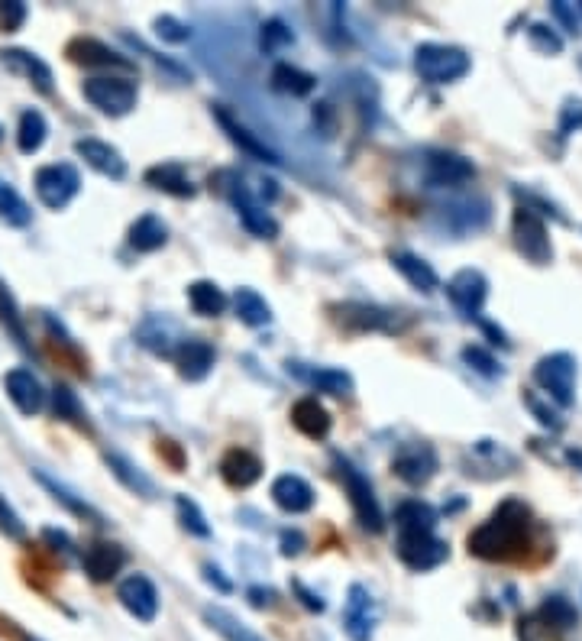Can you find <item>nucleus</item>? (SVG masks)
<instances>
[{
	"label": "nucleus",
	"mask_w": 582,
	"mask_h": 641,
	"mask_svg": "<svg viewBox=\"0 0 582 641\" xmlns=\"http://www.w3.org/2000/svg\"><path fill=\"white\" fill-rule=\"evenodd\" d=\"M30 204L20 198L17 188H10L7 182H0V221L10 224V227H26L30 224Z\"/></svg>",
	"instance_id": "35"
},
{
	"label": "nucleus",
	"mask_w": 582,
	"mask_h": 641,
	"mask_svg": "<svg viewBox=\"0 0 582 641\" xmlns=\"http://www.w3.org/2000/svg\"><path fill=\"white\" fill-rule=\"evenodd\" d=\"M291 421H295V428L301 434H308V438H327L330 431V412L317 402V399H298L295 408H291Z\"/></svg>",
	"instance_id": "27"
},
{
	"label": "nucleus",
	"mask_w": 582,
	"mask_h": 641,
	"mask_svg": "<svg viewBox=\"0 0 582 641\" xmlns=\"http://www.w3.org/2000/svg\"><path fill=\"white\" fill-rule=\"evenodd\" d=\"M117 599L123 603V609L140 622H152L159 616V593H156V586H152V580L143 574H133L123 580L117 586Z\"/></svg>",
	"instance_id": "14"
},
{
	"label": "nucleus",
	"mask_w": 582,
	"mask_h": 641,
	"mask_svg": "<svg viewBox=\"0 0 582 641\" xmlns=\"http://www.w3.org/2000/svg\"><path fill=\"white\" fill-rule=\"evenodd\" d=\"M534 383L547 392V399H553L560 408H570L576 399V360L570 353H550L540 357L534 366Z\"/></svg>",
	"instance_id": "3"
},
{
	"label": "nucleus",
	"mask_w": 582,
	"mask_h": 641,
	"mask_svg": "<svg viewBox=\"0 0 582 641\" xmlns=\"http://www.w3.org/2000/svg\"><path fill=\"white\" fill-rule=\"evenodd\" d=\"M81 564H85V574L94 580V583H107L114 580L123 564H127V551L120 548V544H110V541H94L88 544L85 557H81Z\"/></svg>",
	"instance_id": "16"
},
{
	"label": "nucleus",
	"mask_w": 582,
	"mask_h": 641,
	"mask_svg": "<svg viewBox=\"0 0 582 641\" xmlns=\"http://www.w3.org/2000/svg\"><path fill=\"white\" fill-rule=\"evenodd\" d=\"M463 360L473 366L476 373H482V376H498L502 370H498V363L492 360V353H485L482 347H466L463 350Z\"/></svg>",
	"instance_id": "45"
},
{
	"label": "nucleus",
	"mask_w": 582,
	"mask_h": 641,
	"mask_svg": "<svg viewBox=\"0 0 582 641\" xmlns=\"http://www.w3.org/2000/svg\"><path fill=\"white\" fill-rule=\"evenodd\" d=\"M537 619L544 622L547 629H553V632H566V629H573L579 616H576V606L570 603V599L547 596L544 606H540V612H537Z\"/></svg>",
	"instance_id": "34"
},
{
	"label": "nucleus",
	"mask_w": 582,
	"mask_h": 641,
	"mask_svg": "<svg viewBox=\"0 0 582 641\" xmlns=\"http://www.w3.org/2000/svg\"><path fill=\"white\" fill-rule=\"evenodd\" d=\"M528 531H531V509L521 499H505L492 512L489 522H482L469 535V554L479 561H515L528 551Z\"/></svg>",
	"instance_id": "1"
},
{
	"label": "nucleus",
	"mask_w": 582,
	"mask_h": 641,
	"mask_svg": "<svg viewBox=\"0 0 582 641\" xmlns=\"http://www.w3.org/2000/svg\"><path fill=\"white\" fill-rule=\"evenodd\" d=\"M550 13L563 23L566 33H573V36L579 33V17H576V10H573L570 4H566V0H557V4H550Z\"/></svg>",
	"instance_id": "51"
},
{
	"label": "nucleus",
	"mask_w": 582,
	"mask_h": 641,
	"mask_svg": "<svg viewBox=\"0 0 582 641\" xmlns=\"http://www.w3.org/2000/svg\"><path fill=\"white\" fill-rule=\"evenodd\" d=\"M81 94L91 107L107 117H123L136 107V85L130 78H88L81 85Z\"/></svg>",
	"instance_id": "5"
},
{
	"label": "nucleus",
	"mask_w": 582,
	"mask_h": 641,
	"mask_svg": "<svg viewBox=\"0 0 582 641\" xmlns=\"http://www.w3.org/2000/svg\"><path fill=\"white\" fill-rule=\"evenodd\" d=\"M0 136H4V127H0Z\"/></svg>",
	"instance_id": "58"
},
{
	"label": "nucleus",
	"mask_w": 582,
	"mask_h": 641,
	"mask_svg": "<svg viewBox=\"0 0 582 641\" xmlns=\"http://www.w3.org/2000/svg\"><path fill=\"white\" fill-rule=\"evenodd\" d=\"M36 195L39 201L46 204V208L52 211H62L68 201H72L78 195V188H81V175L75 166H68V162H55V166H43L36 172Z\"/></svg>",
	"instance_id": "8"
},
{
	"label": "nucleus",
	"mask_w": 582,
	"mask_h": 641,
	"mask_svg": "<svg viewBox=\"0 0 582 641\" xmlns=\"http://www.w3.org/2000/svg\"><path fill=\"white\" fill-rule=\"evenodd\" d=\"M175 363H178L182 379H188V383H201V379L214 370V347L207 344V340H185L175 353Z\"/></svg>",
	"instance_id": "20"
},
{
	"label": "nucleus",
	"mask_w": 582,
	"mask_h": 641,
	"mask_svg": "<svg viewBox=\"0 0 582 641\" xmlns=\"http://www.w3.org/2000/svg\"><path fill=\"white\" fill-rule=\"evenodd\" d=\"M424 179L434 188H456L476 179V166L456 153H431L424 162Z\"/></svg>",
	"instance_id": "12"
},
{
	"label": "nucleus",
	"mask_w": 582,
	"mask_h": 641,
	"mask_svg": "<svg viewBox=\"0 0 582 641\" xmlns=\"http://www.w3.org/2000/svg\"><path fill=\"white\" fill-rule=\"evenodd\" d=\"M291 43H295V36H291V30H288V26H285L282 20L262 23V49H266V52L288 49Z\"/></svg>",
	"instance_id": "41"
},
{
	"label": "nucleus",
	"mask_w": 582,
	"mask_h": 641,
	"mask_svg": "<svg viewBox=\"0 0 582 641\" xmlns=\"http://www.w3.org/2000/svg\"><path fill=\"white\" fill-rule=\"evenodd\" d=\"M392 266L401 272V279H405L411 289H418V292H434L440 279H437V272L431 269V263H424L421 256H414L408 250H395L392 253Z\"/></svg>",
	"instance_id": "23"
},
{
	"label": "nucleus",
	"mask_w": 582,
	"mask_h": 641,
	"mask_svg": "<svg viewBox=\"0 0 582 641\" xmlns=\"http://www.w3.org/2000/svg\"><path fill=\"white\" fill-rule=\"evenodd\" d=\"M560 130H563V133L582 130V101L570 98V101L563 104V111H560Z\"/></svg>",
	"instance_id": "49"
},
{
	"label": "nucleus",
	"mask_w": 582,
	"mask_h": 641,
	"mask_svg": "<svg viewBox=\"0 0 582 641\" xmlns=\"http://www.w3.org/2000/svg\"><path fill=\"white\" fill-rule=\"evenodd\" d=\"M317 120L324 124V136L334 133V111H330V104H314V124Z\"/></svg>",
	"instance_id": "54"
},
{
	"label": "nucleus",
	"mask_w": 582,
	"mask_h": 641,
	"mask_svg": "<svg viewBox=\"0 0 582 641\" xmlns=\"http://www.w3.org/2000/svg\"><path fill=\"white\" fill-rule=\"evenodd\" d=\"M0 62H4L10 72L30 78L39 91H52V68L43 59H39V56H33V52H26V49H4V52H0Z\"/></svg>",
	"instance_id": "21"
},
{
	"label": "nucleus",
	"mask_w": 582,
	"mask_h": 641,
	"mask_svg": "<svg viewBox=\"0 0 582 641\" xmlns=\"http://www.w3.org/2000/svg\"><path fill=\"white\" fill-rule=\"evenodd\" d=\"M156 33L165 39V43H185V39L191 36L188 26L182 20H175V17H159L156 20Z\"/></svg>",
	"instance_id": "47"
},
{
	"label": "nucleus",
	"mask_w": 582,
	"mask_h": 641,
	"mask_svg": "<svg viewBox=\"0 0 582 641\" xmlns=\"http://www.w3.org/2000/svg\"><path fill=\"white\" fill-rule=\"evenodd\" d=\"M379 622L376 599L366 590L363 583H353L346 590V606H343V632L350 641H372Z\"/></svg>",
	"instance_id": "9"
},
{
	"label": "nucleus",
	"mask_w": 582,
	"mask_h": 641,
	"mask_svg": "<svg viewBox=\"0 0 582 641\" xmlns=\"http://www.w3.org/2000/svg\"><path fill=\"white\" fill-rule=\"evenodd\" d=\"M272 499H275V506H279L282 512L301 515V512H308L314 506V489H311L308 480H301V476L285 473V476H279V480L272 483Z\"/></svg>",
	"instance_id": "18"
},
{
	"label": "nucleus",
	"mask_w": 582,
	"mask_h": 641,
	"mask_svg": "<svg viewBox=\"0 0 582 641\" xmlns=\"http://www.w3.org/2000/svg\"><path fill=\"white\" fill-rule=\"evenodd\" d=\"M204 574H207V583H217L224 593L230 590V583H227V580H220V570H214V567H204Z\"/></svg>",
	"instance_id": "57"
},
{
	"label": "nucleus",
	"mask_w": 582,
	"mask_h": 641,
	"mask_svg": "<svg viewBox=\"0 0 582 641\" xmlns=\"http://www.w3.org/2000/svg\"><path fill=\"white\" fill-rule=\"evenodd\" d=\"M146 182L152 188H159L165 195H175V198H191L194 195V185L188 179V172L182 162H159L146 172Z\"/></svg>",
	"instance_id": "24"
},
{
	"label": "nucleus",
	"mask_w": 582,
	"mask_h": 641,
	"mask_svg": "<svg viewBox=\"0 0 582 641\" xmlns=\"http://www.w3.org/2000/svg\"><path fill=\"white\" fill-rule=\"evenodd\" d=\"M447 295L466 318H479L485 295H489V282H485V276L479 269H460L447 282Z\"/></svg>",
	"instance_id": "13"
},
{
	"label": "nucleus",
	"mask_w": 582,
	"mask_h": 641,
	"mask_svg": "<svg viewBox=\"0 0 582 641\" xmlns=\"http://www.w3.org/2000/svg\"><path fill=\"white\" fill-rule=\"evenodd\" d=\"M511 237H515V250L528 259L534 266H547L553 263V247H550V234L544 221L537 217L534 208H518L515 217H511Z\"/></svg>",
	"instance_id": "4"
},
{
	"label": "nucleus",
	"mask_w": 582,
	"mask_h": 641,
	"mask_svg": "<svg viewBox=\"0 0 582 641\" xmlns=\"http://www.w3.org/2000/svg\"><path fill=\"white\" fill-rule=\"evenodd\" d=\"M204 622L211 625V629L224 641H266L262 635H256L253 629H249L246 622H240L237 616H233V612L220 609V606H207L204 609Z\"/></svg>",
	"instance_id": "29"
},
{
	"label": "nucleus",
	"mask_w": 582,
	"mask_h": 641,
	"mask_svg": "<svg viewBox=\"0 0 582 641\" xmlns=\"http://www.w3.org/2000/svg\"><path fill=\"white\" fill-rule=\"evenodd\" d=\"M214 117H217V124L227 130V136H230V140L243 149L246 156H253V159H259V162H279V156H275L272 149L259 140V136H253V133H249V130L243 127V124H237V120H233V117L224 111V107H217Z\"/></svg>",
	"instance_id": "26"
},
{
	"label": "nucleus",
	"mask_w": 582,
	"mask_h": 641,
	"mask_svg": "<svg viewBox=\"0 0 582 641\" xmlns=\"http://www.w3.org/2000/svg\"><path fill=\"white\" fill-rule=\"evenodd\" d=\"M46 133H49V124H46V117L39 114V111H26L20 117V130H17V146H20V153L26 156H33L43 149L46 143Z\"/></svg>",
	"instance_id": "33"
},
{
	"label": "nucleus",
	"mask_w": 582,
	"mask_h": 641,
	"mask_svg": "<svg viewBox=\"0 0 582 641\" xmlns=\"http://www.w3.org/2000/svg\"><path fill=\"white\" fill-rule=\"evenodd\" d=\"M0 321L10 327V334L17 337L23 347H30V340H26V327H23V321L17 315V305H13V298L7 295L4 285H0Z\"/></svg>",
	"instance_id": "42"
},
{
	"label": "nucleus",
	"mask_w": 582,
	"mask_h": 641,
	"mask_svg": "<svg viewBox=\"0 0 582 641\" xmlns=\"http://www.w3.org/2000/svg\"><path fill=\"white\" fill-rule=\"evenodd\" d=\"M524 405L531 408V412H534V418H537L544 428H550V431H560V428H563V418H560L557 412H553L550 405H544V402H540V399H537V392L524 389Z\"/></svg>",
	"instance_id": "43"
},
{
	"label": "nucleus",
	"mask_w": 582,
	"mask_h": 641,
	"mask_svg": "<svg viewBox=\"0 0 582 641\" xmlns=\"http://www.w3.org/2000/svg\"><path fill=\"white\" fill-rule=\"evenodd\" d=\"M308 379H311V386H317L321 392H330V395H350L353 392V379L343 370H314V373H308Z\"/></svg>",
	"instance_id": "36"
},
{
	"label": "nucleus",
	"mask_w": 582,
	"mask_h": 641,
	"mask_svg": "<svg viewBox=\"0 0 582 641\" xmlns=\"http://www.w3.org/2000/svg\"><path fill=\"white\" fill-rule=\"evenodd\" d=\"M233 311H237V318L249 327H266L272 321V308L256 289H237V295H233Z\"/></svg>",
	"instance_id": "31"
},
{
	"label": "nucleus",
	"mask_w": 582,
	"mask_h": 641,
	"mask_svg": "<svg viewBox=\"0 0 582 641\" xmlns=\"http://www.w3.org/2000/svg\"><path fill=\"white\" fill-rule=\"evenodd\" d=\"M43 535H46V541L52 544V548H55V551H62V554H68V551H72V541H68V535H65V531L46 528V531H43Z\"/></svg>",
	"instance_id": "53"
},
{
	"label": "nucleus",
	"mask_w": 582,
	"mask_h": 641,
	"mask_svg": "<svg viewBox=\"0 0 582 641\" xmlns=\"http://www.w3.org/2000/svg\"><path fill=\"white\" fill-rule=\"evenodd\" d=\"M469 56L460 46H443V43H424L414 49V72L421 75L427 85H453L469 72Z\"/></svg>",
	"instance_id": "2"
},
{
	"label": "nucleus",
	"mask_w": 582,
	"mask_h": 641,
	"mask_svg": "<svg viewBox=\"0 0 582 641\" xmlns=\"http://www.w3.org/2000/svg\"><path fill=\"white\" fill-rule=\"evenodd\" d=\"M398 535H431L437 525V512L421 499H408L395 509Z\"/></svg>",
	"instance_id": "25"
},
{
	"label": "nucleus",
	"mask_w": 582,
	"mask_h": 641,
	"mask_svg": "<svg viewBox=\"0 0 582 641\" xmlns=\"http://www.w3.org/2000/svg\"><path fill=\"white\" fill-rule=\"evenodd\" d=\"M337 467H340V480L346 486V496H350V506L356 512V518H359V525L369 528V531H382L385 518H382L379 499H376V493H372L369 480L346 460H337Z\"/></svg>",
	"instance_id": "7"
},
{
	"label": "nucleus",
	"mask_w": 582,
	"mask_h": 641,
	"mask_svg": "<svg viewBox=\"0 0 582 641\" xmlns=\"http://www.w3.org/2000/svg\"><path fill=\"white\" fill-rule=\"evenodd\" d=\"M107 467H110V470H114V476H117V480H123V483H127V486L133 489V493L152 496V483L146 480V476H143L140 470H133V467H130V463H127V460H123V457H117V454H110V457H107Z\"/></svg>",
	"instance_id": "37"
},
{
	"label": "nucleus",
	"mask_w": 582,
	"mask_h": 641,
	"mask_svg": "<svg viewBox=\"0 0 582 641\" xmlns=\"http://www.w3.org/2000/svg\"><path fill=\"white\" fill-rule=\"evenodd\" d=\"M317 85V78L311 72H304V68H295V65H275L272 68V88L282 91V94H291V98H304V94H311Z\"/></svg>",
	"instance_id": "32"
},
{
	"label": "nucleus",
	"mask_w": 582,
	"mask_h": 641,
	"mask_svg": "<svg viewBox=\"0 0 582 641\" xmlns=\"http://www.w3.org/2000/svg\"><path fill=\"white\" fill-rule=\"evenodd\" d=\"M175 509H178V518H182V525L191 531V535H198V538H211V525L204 522L201 509L194 506V502H191L188 496H178V499H175Z\"/></svg>",
	"instance_id": "39"
},
{
	"label": "nucleus",
	"mask_w": 582,
	"mask_h": 641,
	"mask_svg": "<svg viewBox=\"0 0 582 641\" xmlns=\"http://www.w3.org/2000/svg\"><path fill=\"white\" fill-rule=\"evenodd\" d=\"M68 59L78 62V65H110V68H133L130 59H123L120 52H114L110 46L97 43V39H85L78 36L68 43Z\"/></svg>",
	"instance_id": "22"
},
{
	"label": "nucleus",
	"mask_w": 582,
	"mask_h": 641,
	"mask_svg": "<svg viewBox=\"0 0 582 641\" xmlns=\"http://www.w3.org/2000/svg\"><path fill=\"white\" fill-rule=\"evenodd\" d=\"M52 408H55V418L75 421V425L85 428V412H81V405H78V399H75L72 389L55 386V392H52Z\"/></svg>",
	"instance_id": "38"
},
{
	"label": "nucleus",
	"mask_w": 582,
	"mask_h": 641,
	"mask_svg": "<svg viewBox=\"0 0 582 641\" xmlns=\"http://www.w3.org/2000/svg\"><path fill=\"white\" fill-rule=\"evenodd\" d=\"M304 548V538L298 535V531H285L282 535V554L291 557V554H298Z\"/></svg>",
	"instance_id": "56"
},
{
	"label": "nucleus",
	"mask_w": 582,
	"mask_h": 641,
	"mask_svg": "<svg viewBox=\"0 0 582 641\" xmlns=\"http://www.w3.org/2000/svg\"><path fill=\"white\" fill-rule=\"evenodd\" d=\"M395 551L401 557V564L411 567V570H418V574L440 567L450 557L447 541L434 538V531H431V535H398Z\"/></svg>",
	"instance_id": "10"
},
{
	"label": "nucleus",
	"mask_w": 582,
	"mask_h": 641,
	"mask_svg": "<svg viewBox=\"0 0 582 641\" xmlns=\"http://www.w3.org/2000/svg\"><path fill=\"white\" fill-rule=\"evenodd\" d=\"M36 476H39V483H43V486H49V489H52V493H55V499H62V502H65V506H68V509H72V512H78V515H94V512H91V509L85 506V502H78V499H72V493H68V489H62V486H59V483H55V480H49V476H46V473H36Z\"/></svg>",
	"instance_id": "48"
},
{
	"label": "nucleus",
	"mask_w": 582,
	"mask_h": 641,
	"mask_svg": "<svg viewBox=\"0 0 582 641\" xmlns=\"http://www.w3.org/2000/svg\"><path fill=\"white\" fill-rule=\"evenodd\" d=\"M249 603L256 609H272L275 606V590H266V586H249Z\"/></svg>",
	"instance_id": "52"
},
{
	"label": "nucleus",
	"mask_w": 582,
	"mask_h": 641,
	"mask_svg": "<svg viewBox=\"0 0 582 641\" xmlns=\"http://www.w3.org/2000/svg\"><path fill=\"white\" fill-rule=\"evenodd\" d=\"M0 531H7L10 538H23V531H26L20 515L7 506V496H0Z\"/></svg>",
	"instance_id": "50"
},
{
	"label": "nucleus",
	"mask_w": 582,
	"mask_h": 641,
	"mask_svg": "<svg viewBox=\"0 0 582 641\" xmlns=\"http://www.w3.org/2000/svg\"><path fill=\"white\" fill-rule=\"evenodd\" d=\"M165 240H169V227H165L156 214H143L140 221L130 227V247L136 253H152L165 247Z\"/></svg>",
	"instance_id": "30"
},
{
	"label": "nucleus",
	"mask_w": 582,
	"mask_h": 641,
	"mask_svg": "<svg viewBox=\"0 0 582 641\" xmlns=\"http://www.w3.org/2000/svg\"><path fill=\"white\" fill-rule=\"evenodd\" d=\"M528 39H531V46L540 52V56H560V52H563V39L544 23H534L528 30Z\"/></svg>",
	"instance_id": "40"
},
{
	"label": "nucleus",
	"mask_w": 582,
	"mask_h": 641,
	"mask_svg": "<svg viewBox=\"0 0 582 641\" xmlns=\"http://www.w3.org/2000/svg\"><path fill=\"white\" fill-rule=\"evenodd\" d=\"M227 182H230V185H217V188H220V195L230 198V204L237 208L240 221H243V227L249 230V234L259 237V240H272L275 234H279V224L272 221L269 211L262 208L259 201H253V195H249L246 185L240 182V175L227 172ZM211 188H214V185H211Z\"/></svg>",
	"instance_id": "6"
},
{
	"label": "nucleus",
	"mask_w": 582,
	"mask_h": 641,
	"mask_svg": "<svg viewBox=\"0 0 582 641\" xmlns=\"http://www.w3.org/2000/svg\"><path fill=\"white\" fill-rule=\"evenodd\" d=\"M23 20H26V4H20V0H10V4H0V30H4V33L20 30Z\"/></svg>",
	"instance_id": "46"
},
{
	"label": "nucleus",
	"mask_w": 582,
	"mask_h": 641,
	"mask_svg": "<svg viewBox=\"0 0 582 641\" xmlns=\"http://www.w3.org/2000/svg\"><path fill=\"white\" fill-rule=\"evenodd\" d=\"M392 470L398 480L408 486H424L437 470V454L431 444H401L392 460Z\"/></svg>",
	"instance_id": "11"
},
{
	"label": "nucleus",
	"mask_w": 582,
	"mask_h": 641,
	"mask_svg": "<svg viewBox=\"0 0 582 641\" xmlns=\"http://www.w3.org/2000/svg\"><path fill=\"white\" fill-rule=\"evenodd\" d=\"M295 593L301 596V603L308 606L311 612H324V599H321V596H314L311 590H304V583H295Z\"/></svg>",
	"instance_id": "55"
},
{
	"label": "nucleus",
	"mask_w": 582,
	"mask_h": 641,
	"mask_svg": "<svg viewBox=\"0 0 582 641\" xmlns=\"http://www.w3.org/2000/svg\"><path fill=\"white\" fill-rule=\"evenodd\" d=\"M518 638L521 641H557L553 638V629H547L537 616H521L518 619Z\"/></svg>",
	"instance_id": "44"
},
{
	"label": "nucleus",
	"mask_w": 582,
	"mask_h": 641,
	"mask_svg": "<svg viewBox=\"0 0 582 641\" xmlns=\"http://www.w3.org/2000/svg\"><path fill=\"white\" fill-rule=\"evenodd\" d=\"M220 476H224V483L233 486V489H249L253 483H259L262 460L253 454V450L233 447V450H227V454H224V460H220Z\"/></svg>",
	"instance_id": "17"
},
{
	"label": "nucleus",
	"mask_w": 582,
	"mask_h": 641,
	"mask_svg": "<svg viewBox=\"0 0 582 641\" xmlns=\"http://www.w3.org/2000/svg\"><path fill=\"white\" fill-rule=\"evenodd\" d=\"M75 153L88 162L94 172L107 175V179H123L127 175V162L117 153L110 143H101V140H78L75 143Z\"/></svg>",
	"instance_id": "19"
},
{
	"label": "nucleus",
	"mask_w": 582,
	"mask_h": 641,
	"mask_svg": "<svg viewBox=\"0 0 582 641\" xmlns=\"http://www.w3.org/2000/svg\"><path fill=\"white\" fill-rule=\"evenodd\" d=\"M188 305L194 315H201V318H217V315H224L227 311V295L224 289H220L217 282H191L188 285Z\"/></svg>",
	"instance_id": "28"
},
{
	"label": "nucleus",
	"mask_w": 582,
	"mask_h": 641,
	"mask_svg": "<svg viewBox=\"0 0 582 641\" xmlns=\"http://www.w3.org/2000/svg\"><path fill=\"white\" fill-rule=\"evenodd\" d=\"M4 389L23 415H39L46 408V389L30 370H10L4 376Z\"/></svg>",
	"instance_id": "15"
}]
</instances>
